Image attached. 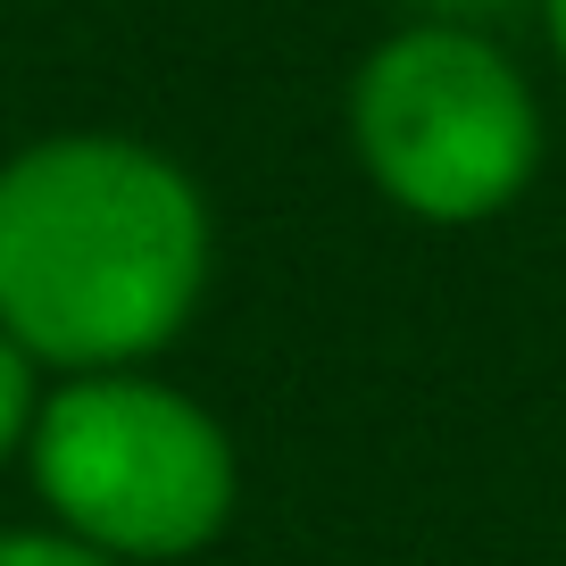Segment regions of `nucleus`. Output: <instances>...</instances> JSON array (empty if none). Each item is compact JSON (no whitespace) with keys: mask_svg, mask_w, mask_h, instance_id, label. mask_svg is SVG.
<instances>
[{"mask_svg":"<svg viewBox=\"0 0 566 566\" xmlns=\"http://www.w3.org/2000/svg\"><path fill=\"white\" fill-rule=\"evenodd\" d=\"M34 358L18 350V342L0 334V467L18 459L25 442H34V408H42V391H34Z\"/></svg>","mask_w":566,"mask_h":566,"instance_id":"obj_4","label":"nucleus"},{"mask_svg":"<svg viewBox=\"0 0 566 566\" xmlns=\"http://www.w3.org/2000/svg\"><path fill=\"white\" fill-rule=\"evenodd\" d=\"M350 150L391 209L424 226H483L542 176V101L483 25L408 18L350 75Z\"/></svg>","mask_w":566,"mask_h":566,"instance_id":"obj_3","label":"nucleus"},{"mask_svg":"<svg viewBox=\"0 0 566 566\" xmlns=\"http://www.w3.org/2000/svg\"><path fill=\"white\" fill-rule=\"evenodd\" d=\"M217 266L200 184L134 134H42L0 159V334L34 367H142Z\"/></svg>","mask_w":566,"mask_h":566,"instance_id":"obj_1","label":"nucleus"},{"mask_svg":"<svg viewBox=\"0 0 566 566\" xmlns=\"http://www.w3.org/2000/svg\"><path fill=\"white\" fill-rule=\"evenodd\" d=\"M42 509L59 533L117 566H167L209 549L233 525V442L176 384L142 367L67 375L34 408L25 442Z\"/></svg>","mask_w":566,"mask_h":566,"instance_id":"obj_2","label":"nucleus"},{"mask_svg":"<svg viewBox=\"0 0 566 566\" xmlns=\"http://www.w3.org/2000/svg\"><path fill=\"white\" fill-rule=\"evenodd\" d=\"M0 566H117V558L84 549L75 533H0Z\"/></svg>","mask_w":566,"mask_h":566,"instance_id":"obj_5","label":"nucleus"},{"mask_svg":"<svg viewBox=\"0 0 566 566\" xmlns=\"http://www.w3.org/2000/svg\"><path fill=\"white\" fill-rule=\"evenodd\" d=\"M408 18H433V25H483L492 34L500 18H516V9H542V0H400Z\"/></svg>","mask_w":566,"mask_h":566,"instance_id":"obj_6","label":"nucleus"},{"mask_svg":"<svg viewBox=\"0 0 566 566\" xmlns=\"http://www.w3.org/2000/svg\"><path fill=\"white\" fill-rule=\"evenodd\" d=\"M542 25H549V51H558V67H566V0H542Z\"/></svg>","mask_w":566,"mask_h":566,"instance_id":"obj_7","label":"nucleus"}]
</instances>
